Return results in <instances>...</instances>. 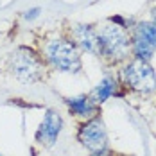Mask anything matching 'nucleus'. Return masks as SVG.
Instances as JSON below:
<instances>
[{"instance_id": "1", "label": "nucleus", "mask_w": 156, "mask_h": 156, "mask_svg": "<svg viewBox=\"0 0 156 156\" xmlns=\"http://www.w3.org/2000/svg\"><path fill=\"white\" fill-rule=\"evenodd\" d=\"M99 34V56L108 59L109 63L126 61L131 52V36L126 27L117 25L109 20L108 23L97 29Z\"/></svg>"}, {"instance_id": "2", "label": "nucleus", "mask_w": 156, "mask_h": 156, "mask_svg": "<svg viewBox=\"0 0 156 156\" xmlns=\"http://www.w3.org/2000/svg\"><path fill=\"white\" fill-rule=\"evenodd\" d=\"M9 70L15 79L25 84H34L45 76V59L32 48L18 47L9 56Z\"/></svg>"}, {"instance_id": "3", "label": "nucleus", "mask_w": 156, "mask_h": 156, "mask_svg": "<svg viewBox=\"0 0 156 156\" xmlns=\"http://www.w3.org/2000/svg\"><path fill=\"white\" fill-rule=\"evenodd\" d=\"M45 61L59 72L77 74L83 68L81 50L72 40H50L45 45Z\"/></svg>"}, {"instance_id": "4", "label": "nucleus", "mask_w": 156, "mask_h": 156, "mask_svg": "<svg viewBox=\"0 0 156 156\" xmlns=\"http://www.w3.org/2000/svg\"><path fill=\"white\" fill-rule=\"evenodd\" d=\"M122 84L126 88L136 92V94H153L156 90V72L149 61L144 59H131L126 63V66L120 72Z\"/></svg>"}, {"instance_id": "5", "label": "nucleus", "mask_w": 156, "mask_h": 156, "mask_svg": "<svg viewBox=\"0 0 156 156\" xmlns=\"http://www.w3.org/2000/svg\"><path fill=\"white\" fill-rule=\"evenodd\" d=\"M131 52L136 59L149 61L156 52V23L138 22L131 32Z\"/></svg>"}, {"instance_id": "6", "label": "nucleus", "mask_w": 156, "mask_h": 156, "mask_svg": "<svg viewBox=\"0 0 156 156\" xmlns=\"http://www.w3.org/2000/svg\"><path fill=\"white\" fill-rule=\"evenodd\" d=\"M77 140L90 153H101L108 149V131L104 120L97 115L90 120H84L77 129Z\"/></svg>"}, {"instance_id": "7", "label": "nucleus", "mask_w": 156, "mask_h": 156, "mask_svg": "<svg viewBox=\"0 0 156 156\" xmlns=\"http://www.w3.org/2000/svg\"><path fill=\"white\" fill-rule=\"evenodd\" d=\"M61 129H63L61 115L56 109H47L41 124H40L38 131H36V142L41 144L43 147H52L59 138Z\"/></svg>"}, {"instance_id": "8", "label": "nucleus", "mask_w": 156, "mask_h": 156, "mask_svg": "<svg viewBox=\"0 0 156 156\" xmlns=\"http://www.w3.org/2000/svg\"><path fill=\"white\" fill-rule=\"evenodd\" d=\"M72 40L79 47V50H84L88 54L99 56V34L94 25L79 23L72 29Z\"/></svg>"}, {"instance_id": "9", "label": "nucleus", "mask_w": 156, "mask_h": 156, "mask_svg": "<svg viewBox=\"0 0 156 156\" xmlns=\"http://www.w3.org/2000/svg\"><path fill=\"white\" fill-rule=\"evenodd\" d=\"M65 104H66L68 111H70L74 117L84 119V120H90V119H94V117L99 115V106L90 99V95L66 97V99H65Z\"/></svg>"}, {"instance_id": "10", "label": "nucleus", "mask_w": 156, "mask_h": 156, "mask_svg": "<svg viewBox=\"0 0 156 156\" xmlns=\"http://www.w3.org/2000/svg\"><path fill=\"white\" fill-rule=\"evenodd\" d=\"M119 88H120V84H119V79L115 76H104L99 81V84L88 95H90V99L94 101L97 106H101L102 102L108 101L109 97L119 94Z\"/></svg>"}, {"instance_id": "11", "label": "nucleus", "mask_w": 156, "mask_h": 156, "mask_svg": "<svg viewBox=\"0 0 156 156\" xmlns=\"http://www.w3.org/2000/svg\"><path fill=\"white\" fill-rule=\"evenodd\" d=\"M40 13H41V9H40V7H32V9H27V11L23 13V18L31 22V20H34V18H38Z\"/></svg>"}, {"instance_id": "12", "label": "nucleus", "mask_w": 156, "mask_h": 156, "mask_svg": "<svg viewBox=\"0 0 156 156\" xmlns=\"http://www.w3.org/2000/svg\"><path fill=\"white\" fill-rule=\"evenodd\" d=\"M92 156H117V154H113L111 151H101V153H92Z\"/></svg>"}, {"instance_id": "13", "label": "nucleus", "mask_w": 156, "mask_h": 156, "mask_svg": "<svg viewBox=\"0 0 156 156\" xmlns=\"http://www.w3.org/2000/svg\"><path fill=\"white\" fill-rule=\"evenodd\" d=\"M151 16H153V23H156V5L151 9Z\"/></svg>"}, {"instance_id": "14", "label": "nucleus", "mask_w": 156, "mask_h": 156, "mask_svg": "<svg viewBox=\"0 0 156 156\" xmlns=\"http://www.w3.org/2000/svg\"><path fill=\"white\" fill-rule=\"evenodd\" d=\"M0 156H2V154H0Z\"/></svg>"}]
</instances>
